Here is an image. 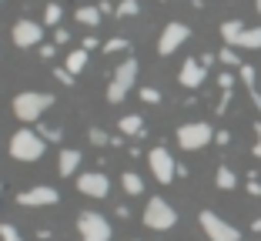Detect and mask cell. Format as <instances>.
Segmentation results:
<instances>
[{"mask_svg":"<svg viewBox=\"0 0 261 241\" xmlns=\"http://www.w3.org/2000/svg\"><path fill=\"white\" fill-rule=\"evenodd\" d=\"M47 108H54V94L23 91V94H17V97H14V114H17V121H23V124L40 121V114H44Z\"/></svg>","mask_w":261,"mask_h":241,"instance_id":"cell-1","label":"cell"},{"mask_svg":"<svg viewBox=\"0 0 261 241\" xmlns=\"http://www.w3.org/2000/svg\"><path fill=\"white\" fill-rule=\"evenodd\" d=\"M10 157L14 161H23V164H34L44 157V138H40L37 131H27V127H20V131L10 138Z\"/></svg>","mask_w":261,"mask_h":241,"instance_id":"cell-2","label":"cell"},{"mask_svg":"<svg viewBox=\"0 0 261 241\" xmlns=\"http://www.w3.org/2000/svg\"><path fill=\"white\" fill-rule=\"evenodd\" d=\"M134 81H138V61H134V57H127V61L117 64L114 77H111V84H108V101L111 104H121L124 97L130 94Z\"/></svg>","mask_w":261,"mask_h":241,"instance_id":"cell-3","label":"cell"},{"mask_svg":"<svg viewBox=\"0 0 261 241\" xmlns=\"http://www.w3.org/2000/svg\"><path fill=\"white\" fill-rule=\"evenodd\" d=\"M215 141V127L207 121H188V124L177 127V144L185 151H201Z\"/></svg>","mask_w":261,"mask_h":241,"instance_id":"cell-4","label":"cell"},{"mask_svg":"<svg viewBox=\"0 0 261 241\" xmlns=\"http://www.w3.org/2000/svg\"><path fill=\"white\" fill-rule=\"evenodd\" d=\"M77 234L81 241H111L114 231H111V221L97 211H81L77 215Z\"/></svg>","mask_w":261,"mask_h":241,"instance_id":"cell-5","label":"cell"},{"mask_svg":"<svg viewBox=\"0 0 261 241\" xmlns=\"http://www.w3.org/2000/svg\"><path fill=\"white\" fill-rule=\"evenodd\" d=\"M144 225L151 231H171L177 225V211L171 208L164 198H147L144 204Z\"/></svg>","mask_w":261,"mask_h":241,"instance_id":"cell-6","label":"cell"},{"mask_svg":"<svg viewBox=\"0 0 261 241\" xmlns=\"http://www.w3.org/2000/svg\"><path fill=\"white\" fill-rule=\"evenodd\" d=\"M198 225L201 231H204L207 241H241V231L234 225H228V221L221 218V215H215V211H201L198 215Z\"/></svg>","mask_w":261,"mask_h":241,"instance_id":"cell-7","label":"cell"},{"mask_svg":"<svg viewBox=\"0 0 261 241\" xmlns=\"http://www.w3.org/2000/svg\"><path fill=\"white\" fill-rule=\"evenodd\" d=\"M147 168H151V174L161 181V184H171V181L177 178V164H174V157H171V151L161 148V144L147 151Z\"/></svg>","mask_w":261,"mask_h":241,"instance_id":"cell-8","label":"cell"},{"mask_svg":"<svg viewBox=\"0 0 261 241\" xmlns=\"http://www.w3.org/2000/svg\"><path fill=\"white\" fill-rule=\"evenodd\" d=\"M188 37H191V27H185L181 20H171L168 27L161 31V37H158V54H161V57H171L177 47H185Z\"/></svg>","mask_w":261,"mask_h":241,"instance_id":"cell-9","label":"cell"},{"mask_svg":"<svg viewBox=\"0 0 261 241\" xmlns=\"http://www.w3.org/2000/svg\"><path fill=\"white\" fill-rule=\"evenodd\" d=\"M57 201H61V191L50 184H34V188L17 195V204H23V208H50Z\"/></svg>","mask_w":261,"mask_h":241,"instance_id":"cell-10","label":"cell"},{"mask_svg":"<svg viewBox=\"0 0 261 241\" xmlns=\"http://www.w3.org/2000/svg\"><path fill=\"white\" fill-rule=\"evenodd\" d=\"M10 37H14V44H17V47H37L40 40H44V23L20 17V20L10 27Z\"/></svg>","mask_w":261,"mask_h":241,"instance_id":"cell-11","label":"cell"},{"mask_svg":"<svg viewBox=\"0 0 261 241\" xmlns=\"http://www.w3.org/2000/svg\"><path fill=\"white\" fill-rule=\"evenodd\" d=\"M77 191H81V195H87V198H108L111 178L104 171H87V174H81V178H77Z\"/></svg>","mask_w":261,"mask_h":241,"instance_id":"cell-12","label":"cell"},{"mask_svg":"<svg viewBox=\"0 0 261 241\" xmlns=\"http://www.w3.org/2000/svg\"><path fill=\"white\" fill-rule=\"evenodd\" d=\"M207 67L201 61H194V57H188L185 64H181V70H177V84L188 87V91H194V87H201V81H204Z\"/></svg>","mask_w":261,"mask_h":241,"instance_id":"cell-13","label":"cell"},{"mask_svg":"<svg viewBox=\"0 0 261 241\" xmlns=\"http://www.w3.org/2000/svg\"><path fill=\"white\" fill-rule=\"evenodd\" d=\"M81 161H84V154H81L77 148H64L61 157H57V171H61V178H70V174H77Z\"/></svg>","mask_w":261,"mask_h":241,"instance_id":"cell-14","label":"cell"},{"mask_svg":"<svg viewBox=\"0 0 261 241\" xmlns=\"http://www.w3.org/2000/svg\"><path fill=\"white\" fill-rule=\"evenodd\" d=\"M117 127H121V134H127V138H141V134H144V117L141 114H124Z\"/></svg>","mask_w":261,"mask_h":241,"instance_id":"cell-15","label":"cell"},{"mask_svg":"<svg viewBox=\"0 0 261 241\" xmlns=\"http://www.w3.org/2000/svg\"><path fill=\"white\" fill-rule=\"evenodd\" d=\"M215 184L221 188V191H234V188H238V174L231 171L228 164H221V168H218V174H215Z\"/></svg>","mask_w":261,"mask_h":241,"instance_id":"cell-16","label":"cell"},{"mask_svg":"<svg viewBox=\"0 0 261 241\" xmlns=\"http://www.w3.org/2000/svg\"><path fill=\"white\" fill-rule=\"evenodd\" d=\"M234 47H248V50L261 47V27H248V23H245V31L238 34V44H234Z\"/></svg>","mask_w":261,"mask_h":241,"instance_id":"cell-17","label":"cell"},{"mask_svg":"<svg viewBox=\"0 0 261 241\" xmlns=\"http://www.w3.org/2000/svg\"><path fill=\"white\" fill-rule=\"evenodd\" d=\"M74 20L81 23V27H97V23H100V10L97 7H77Z\"/></svg>","mask_w":261,"mask_h":241,"instance_id":"cell-18","label":"cell"},{"mask_svg":"<svg viewBox=\"0 0 261 241\" xmlns=\"http://www.w3.org/2000/svg\"><path fill=\"white\" fill-rule=\"evenodd\" d=\"M245 31V23L241 20H224L221 23V37H224V47H234L238 44V34Z\"/></svg>","mask_w":261,"mask_h":241,"instance_id":"cell-19","label":"cell"},{"mask_svg":"<svg viewBox=\"0 0 261 241\" xmlns=\"http://www.w3.org/2000/svg\"><path fill=\"white\" fill-rule=\"evenodd\" d=\"M121 188L127 191L130 198L144 195V181H141V174H134V171H124V178H121Z\"/></svg>","mask_w":261,"mask_h":241,"instance_id":"cell-20","label":"cell"},{"mask_svg":"<svg viewBox=\"0 0 261 241\" xmlns=\"http://www.w3.org/2000/svg\"><path fill=\"white\" fill-rule=\"evenodd\" d=\"M64 67H67L70 74L77 77V74H81V70L87 67V50H84V47H77V50H70V54H67V64H64Z\"/></svg>","mask_w":261,"mask_h":241,"instance_id":"cell-21","label":"cell"},{"mask_svg":"<svg viewBox=\"0 0 261 241\" xmlns=\"http://www.w3.org/2000/svg\"><path fill=\"white\" fill-rule=\"evenodd\" d=\"M138 10H141L138 0H117V4H114V14L117 17H134Z\"/></svg>","mask_w":261,"mask_h":241,"instance_id":"cell-22","label":"cell"},{"mask_svg":"<svg viewBox=\"0 0 261 241\" xmlns=\"http://www.w3.org/2000/svg\"><path fill=\"white\" fill-rule=\"evenodd\" d=\"M61 17H64L61 4H47V7H44V23H47V27H57V23H61Z\"/></svg>","mask_w":261,"mask_h":241,"instance_id":"cell-23","label":"cell"},{"mask_svg":"<svg viewBox=\"0 0 261 241\" xmlns=\"http://www.w3.org/2000/svg\"><path fill=\"white\" fill-rule=\"evenodd\" d=\"M117 50H130V40L127 37H111V40H104V54H117Z\"/></svg>","mask_w":261,"mask_h":241,"instance_id":"cell-24","label":"cell"},{"mask_svg":"<svg viewBox=\"0 0 261 241\" xmlns=\"http://www.w3.org/2000/svg\"><path fill=\"white\" fill-rule=\"evenodd\" d=\"M0 241H23V238H20V231H17L10 221H4V225H0Z\"/></svg>","mask_w":261,"mask_h":241,"instance_id":"cell-25","label":"cell"},{"mask_svg":"<svg viewBox=\"0 0 261 241\" xmlns=\"http://www.w3.org/2000/svg\"><path fill=\"white\" fill-rule=\"evenodd\" d=\"M141 101L144 104H161V91H158V87H141Z\"/></svg>","mask_w":261,"mask_h":241,"instance_id":"cell-26","label":"cell"},{"mask_svg":"<svg viewBox=\"0 0 261 241\" xmlns=\"http://www.w3.org/2000/svg\"><path fill=\"white\" fill-rule=\"evenodd\" d=\"M218 57H221V61L228 64V67H241V61H238V50H234V47H224V50H221Z\"/></svg>","mask_w":261,"mask_h":241,"instance_id":"cell-27","label":"cell"},{"mask_svg":"<svg viewBox=\"0 0 261 241\" xmlns=\"http://www.w3.org/2000/svg\"><path fill=\"white\" fill-rule=\"evenodd\" d=\"M87 138H91V144H97V148H100V144H111V138L100 131V127H91V131H87Z\"/></svg>","mask_w":261,"mask_h":241,"instance_id":"cell-28","label":"cell"},{"mask_svg":"<svg viewBox=\"0 0 261 241\" xmlns=\"http://www.w3.org/2000/svg\"><path fill=\"white\" fill-rule=\"evenodd\" d=\"M241 81H245L248 91H254V67L251 64H241Z\"/></svg>","mask_w":261,"mask_h":241,"instance_id":"cell-29","label":"cell"},{"mask_svg":"<svg viewBox=\"0 0 261 241\" xmlns=\"http://www.w3.org/2000/svg\"><path fill=\"white\" fill-rule=\"evenodd\" d=\"M54 77H57V81H61V84H64V87H70V84H74V74H70V70H67V67H54Z\"/></svg>","mask_w":261,"mask_h":241,"instance_id":"cell-30","label":"cell"},{"mask_svg":"<svg viewBox=\"0 0 261 241\" xmlns=\"http://www.w3.org/2000/svg\"><path fill=\"white\" fill-rule=\"evenodd\" d=\"M218 87H221V91H231V87H234V77H231V74H221V77H218Z\"/></svg>","mask_w":261,"mask_h":241,"instance_id":"cell-31","label":"cell"},{"mask_svg":"<svg viewBox=\"0 0 261 241\" xmlns=\"http://www.w3.org/2000/svg\"><path fill=\"white\" fill-rule=\"evenodd\" d=\"M54 40H57V44H67V40H70V34L64 31V27H57V31H54Z\"/></svg>","mask_w":261,"mask_h":241,"instance_id":"cell-32","label":"cell"},{"mask_svg":"<svg viewBox=\"0 0 261 241\" xmlns=\"http://www.w3.org/2000/svg\"><path fill=\"white\" fill-rule=\"evenodd\" d=\"M97 10H100V17H104V14H114V4H111V0H100Z\"/></svg>","mask_w":261,"mask_h":241,"instance_id":"cell-33","label":"cell"},{"mask_svg":"<svg viewBox=\"0 0 261 241\" xmlns=\"http://www.w3.org/2000/svg\"><path fill=\"white\" fill-rule=\"evenodd\" d=\"M254 134H258V141H254V157H261V121L254 124Z\"/></svg>","mask_w":261,"mask_h":241,"instance_id":"cell-34","label":"cell"},{"mask_svg":"<svg viewBox=\"0 0 261 241\" xmlns=\"http://www.w3.org/2000/svg\"><path fill=\"white\" fill-rule=\"evenodd\" d=\"M248 195H254V198H258V195H261V184H258V181H254V178H251V181H248Z\"/></svg>","mask_w":261,"mask_h":241,"instance_id":"cell-35","label":"cell"},{"mask_svg":"<svg viewBox=\"0 0 261 241\" xmlns=\"http://www.w3.org/2000/svg\"><path fill=\"white\" fill-rule=\"evenodd\" d=\"M215 141H218V144H228L231 134H228V131H215Z\"/></svg>","mask_w":261,"mask_h":241,"instance_id":"cell-36","label":"cell"},{"mask_svg":"<svg viewBox=\"0 0 261 241\" xmlns=\"http://www.w3.org/2000/svg\"><path fill=\"white\" fill-rule=\"evenodd\" d=\"M81 47H84V50H94V47H97V37H94V34H91V37H84V44H81Z\"/></svg>","mask_w":261,"mask_h":241,"instance_id":"cell-37","label":"cell"},{"mask_svg":"<svg viewBox=\"0 0 261 241\" xmlns=\"http://www.w3.org/2000/svg\"><path fill=\"white\" fill-rule=\"evenodd\" d=\"M50 54H57L54 47H50V44H40V57H50Z\"/></svg>","mask_w":261,"mask_h":241,"instance_id":"cell-38","label":"cell"},{"mask_svg":"<svg viewBox=\"0 0 261 241\" xmlns=\"http://www.w3.org/2000/svg\"><path fill=\"white\" fill-rule=\"evenodd\" d=\"M40 134H44V138H50V141H61V131H57V127H54V131H40Z\"/></svg>","mask_w":261,"mask_h":241,"instance_id":"cell-39","label":"cell"},{"mask_svg":"<svg viewBox=\"0 0 261 241\" xmlns=\"http://www.w3.org/2000/svg\"><path fill=\"white\" fill-rule=\"evenodd\" d=\"M251 228H254V231L261 234V218H254V225H251Z\"/></svg>","mask_w":261,"mask_h":241,"instance_id":"cell-40","label":"cell"},{"mask_svg":"<svg viewBox=\"0 0 261 241\" xmlns=\"http://www.w3.org/2000/svg\"><path fill=\"white\" fill-rule=\"evenodd\" d=\"M254 10H258V14H261V0H254Z\"/></svg>","mask_w":261,"mask_h":241,"instance_id":"cell-41","label":"cell"},{"mask_svg":"<svg viewBox=\"0 0 261 241\" xmlns=\"http://www.w3.org/2000/svg\"><path fill=\"white\" fill-rule=\"evenodd\" d=\"M0 188H4V184H0Z\"/></svg>","mask_w":261,"mask_h":241,"instance_id":"cell-42","label":"cell"}]
</instances>
